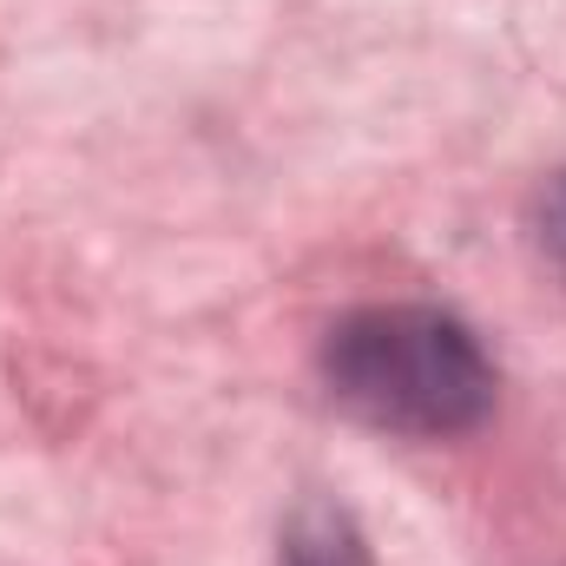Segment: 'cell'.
<instances>
[{"instance_id": "3957f363", "label": "cell", "mask_w": 566, "mask_h": 566, "mask_svg": "<svg viewBox=\"0 0 566 566\" xmlns=\"http://www.w3.org/2000/svg\"><path fill=\"white\" fill-rule=\"evenodd\" d=\"M541 251H547V264L566 283V171L547 178V191H541Z\"/></svg>"}, {"instance_id": "6da1fadb", "label": "cell", "mask_w": 566, "mask_h": 566, "mask_svg": "<svg viewBox=\"0 0 566 566\" xmlns=\"http://www.w3.org/2000/svg\"><path fill=\"white\" fill-rule=\"evenodd\" d=\"M323 389L382 434L454 441L488 422L501 376L461 316L434 303H363L323 336Z\"/></svg>"}, {"instance_id": "7a4b0ae2", "label": "cell", "mask_w": 566, "mask_h": 566, "mask_svg": "<svg viewBox=\"0 0 566 566\" xmlns=\"http://www.w3.org/2000/svg\"><path fill=\"white\" fill-rule=\"evenodd\" d=\"M277 566H376L363 534L349 527L343 507H303L290 527H283V554Z\"/></svg>"}]
</instances>
